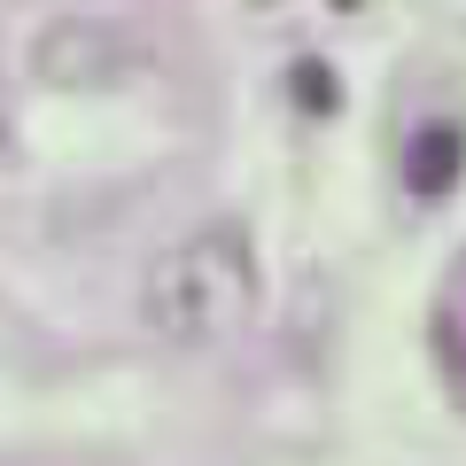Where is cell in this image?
<instances>
[{"label": "cell", "mask_w": 466, "mask_h": 466, "mask_svg": "<svg viewBox=\"0 0 466 466\" xmlns=\"http://www.w3.org/2000/svg\"><path fill=\"white\" fill-rule=\"evenodd\" d=\"M288 94L303 101V116H334L342 109V78H334L327 63H296L288 70Z\"/></svg>", "instance_id": "obj_4"}, {"label": "cell", "mask_w": 466, "mask_h": 466, "mask_svg": "<svg viewBox=\"0 0 466 466\" xmlns=\"http://www.w3.org/2000/svg\"><path fill=\"white\" fill-rule=\"evenodd\" d=\"M257 311V241L241 218H210L187 241H171L140 280V327L171 350L233 342Z\"/></svg>", "instance_id": "obj_1"}, {"label": "cell", "mask_w": 466, "mask_h": 466, "mask_svg": "<svg viewBox=\"0 0 466 466\" xmlns=\"http://www.w3.org/2000/svg\"><path fill=\"white\" fill-rule=\"evenodd\" d=\"M435 358H443V389H451V404H459V412H466V327H459V319H435Z\"/></svg>", "instance_id": "obj_5"}, {"label": "cell", "mask_w": 466, "mask_h": 466, "mask_svg": "<svg viewBox=\"0 0 466 466\" xmlns=\"http://www.w3.org/2000/svg\"><path fill=\"white\" fill-rule=\"evenodd\" d=\"M459 164H466L459 125H420L412 148H404V187H412L420 202H435V195H451V187H459Z\"/></svg>", "instance_id": "obj_3"}, {"label": "cell", "mask_w": 466, "mask_h": 466, "mask_svg": "<svg viewBox=\"0 0 466 466\" xmlns=\"http://www.w3.org/2000/svg\"><path fill=\"white\" fill-rule=\"evenodd\" d=\"M443 296H451L443 311H451V319H459V327H466V257H459V265H451V288H443Z\"/></svg>", "instance_id": "obj_6"}, {"label": "cell", "mask_w": 466, "mask_h": 466, "mask_svg": "<svg viewBox=\"0 0 466 466\" xmlns=\"http://www.w3.org/2000/svg\"><path fill=\"white\" fill-rule=\"evenodd\" d=\"M334 8H366V0H334Z\"/></svg>", "instance_id": "obj_7"}, {"label": "cell", "mask_w": 466, "mask_h": 466, "mask_svg": "<svg viewBox=\"0 0 466 466\" xmlns=\"http://www.w3.org/2000/svg\"><path fill=\"white\" fill-rule=\"evenodd\" d=\"M24 63H32V78L47 94H116V86L156 70V47L116 16H55V24H39Z\"/></svg>", "instance_id": "obj_2"}]
</instances>
